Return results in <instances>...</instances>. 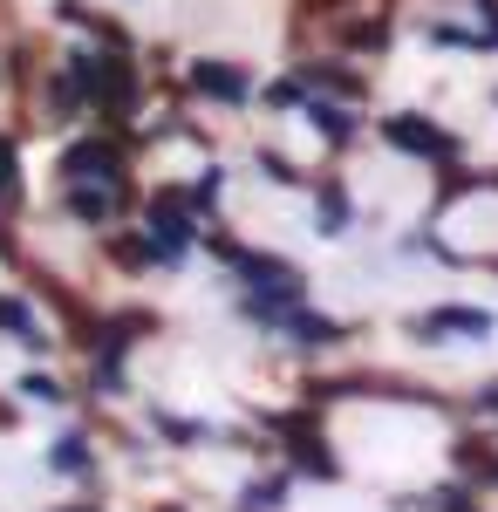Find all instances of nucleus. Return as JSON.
I'll return each mask as SVG.
<instances>
[{
  "mask_svg": "<svg viewBox=\"0 0 498 512\" xmlns=\"http://www.w3.org/2000/svg\"><path fill=\"white\" fill-rule=\"evenodd\" d=\"M321 233H348V192L321 185Z\"/></svg>",
  "mask_w": 498,
  "mask_h": 512,
  "instance_id": "obj_14",
  "label": "nucleus"
},
{
  "mask_svg": "<svg viewBox=\"0 0 498 512\" xmlns=\"http://www.w3.org/2000/svg\"><path fill=\"white\" fill-rule=\"evenodd\" d=\"M437 512H478V506H471L464 492H444V506H437Z\"/></svg>",
  "mask_w": 498,
  "mask_h": 512,
  "instance_id": "obj_21",
  "label": "nucleus"
},
{
  "mask_svg": "<svg viewBox=\"0 0 498 512\" xmlns=\"http://www.w3.org/2000/svg\"><path fill=\"white\" fill-rule=\"evenodd\" d=\"M478 403H485V410H498V383H492V390H485V396H478Z\"/></svg>",
  "mask_w": 498,
  "mask_h": 512,
  "instance_id": "obj_22",
  "label": "nucleus"
},
{
  "mask_svg": "<svg viewBox=\"0 0 498 512\" xmlns=\"http://www.w3.org/2000/svg\"><path fill=\"white\" fill-rule=\"evenodd\" d=\"M0 328H7L14 342H28V349H41V342H48V335L35 328V315H28L21 301H7V294H0Z\"/></svg>",
  "mask_w": 498,
  "mask_h": 512,
  "instance_id": "obj_9",
  "label": "nucleus"
},
{
  "mask_svg": "<svg viewBox=\"0 0 498 512\" xmlns=\"http://www.w3.org/2000/svg\"><path fill=\"white\" fill-rule=\"evenodd\" d=\"M69 512H96V506H69Z\"/></svg>",
  "mask_w": 498,
  "mask_h": 512,
  "instance_id": "obj_23",
  "label": "nucleus"
},
{
  "mask_svg": "<svg viewBox=\"0 0 498 512\" xmlns=\"http://www.w3.org/2000/svg\"><path fill=\"white\" fill-rule=\"evenodd\" d=\"M423 342H437V335H492V315L485 308H430V315L417 321Z\"/></svg>",
  "mask_w": 498,
  "mask_h": 512,
  "instance_id": "obj_7",
  "label": "nucleus"
},
{
  "mask_svg": "<svg viewBox=\"0 0 498 512\" xmlns=\"http://www.w3.org/2000/svg\"><path fill=\"white\" fill-rule=\"evenodd\" d=\"M267 103H273V110H280V103H301V82H273Z\"/></svg>",
  "mask_w": 498,
  "mask_h": 512,
  "instance_id": "obj_20",
  "label": "nucleus"
},
{
  "mask_svg": "<svg viewBox=\"0 0 498 512\" xmlns=\"http://www.w3.org/2000/svg\"><path fill=\"white\" fill-rule=\"evenodd\" d=\"M192 89H198V96H212V103H246V96H253V76H246L239 62L205 55V62H192Z\"/></svg>",
  "mask_w": 498,
  "mask_h": 512,
  "instance_id": "obj_5",
  "label": "nucleus"
},
{
  "mask_svg": "<svg viewBox=\"0 0 498 512\" xmlns=\"http://www.w3.org/2000/svg\"><path fill=\"white\" fill-rule=\"evenodd\" d=\"M62 205L76 212V219H89V226H103V219H116V205H123V185H62Z\"/></svg>",
  "mask_w": 498,
  "mask_h": 512,
  "instance_id": "obj_6",
  "label": "nucleus"
},
{
  "mask_svg": "<svg viewBox=\"0 0 498 512\" xmlns=\"http://www.w3.org/2000/svg\"><path fill=\"white\" fill-rule=\"evenodd\" d=\"M62 185H89V178H103V185H123V151H116V137H76V144H62Z\"/></svg>",
  "mask_w": 498,
  "mask_h": 512,
  "instance_id": "obj_1",
  "label": "nucleus"
},
{
  "mask_svg": "<svg viewBox=\"0 0 498 512\" xmlns=\"http://www.w3.org/2000/svg\"><path fill=\"white\" fill-rule=\"evenodd\" d=\"M280 328H287V335H294V342H307V349H328V342H342V335H348L342 321L301 315V308H287V315H280Z\"/></svg>",
  "mask_w": 498,
  "mask_h": 512,
  "instance_id": "obj_8",
  "label": "nucleus"
},
{
  "mask_svg": "<svg viewBox=\"0 0 498 512\" xmlns=\"http://www.w3.org/2000/svg\"><path fill=\"white\" fill-rule=\"evenodd\" d=\"M0 198H7V205L21 198V171H14V144H7V137H0Z\"/></svg>",
  "mask_w": 498,
  "mask_h": 512,
  "instance_id": "obj_15",
  "label": "nucleus"
},
{
  "mask_svg": "<svg viewBox=\"0 0 498 512\" xmlns=\"http://www.w3.org/2000/svg\"><path fill=\"white\" fill-rule=\"evenodd\" d=\"M342 41H348V48H383L389 28H383V21H362V28H342Z\"/></svg>",
  "mask_w": 498,
  "mask_h": 512,
  "instance_id": "obj_16",
  "label": "nucleus"
},
{
  "mask_svg": "<svg viewBox=\"0 0 498 512\" xmlns=\"http://www.w3.org/2000/svg\"><path fill=\"white\" fill-rule=\"evenodd\" d=\"M273 499H287V478H267V485H253V492H246V506H253V512H267Z\"/></svg>",
  "mask_w": 498,
  "mask_h": 512,
  "instance_id": "obj_18",
  "label": "nucleus"
},
{
  "mask_svg": "<svg viewBox=\"0 0 498 512\" xmlns=\"http://www.w3.org/2000/svg\"><path fill=\"white\" fill-rule=\"evenodd\" d=\"M89 82H96V110L103 117H130L137 110V69L130 62H116V55H89Z\"/></svg>",
  "mask_w": 498,
  "mask_h": 512,
  "instance_id": "obj_4",
  "label": "nucleus"
},
{
  "mask_svg": "<svg viewBox=\"0 0 498 512\" xmlns=\"http://www.w3.org/2000/svg\"><path fill=\"white\" fill-rule=\"evenodd\" d=\"M110 260H123V267H144V260H157V246L144 233H116L110 239Z\"/></svg>",
  "mask_w": 498,
  "mask_h": 512,
  "instance_id": "obj_13",
  "label": "nucleus"
},
{
  "mask_svg": "<svg viewBox=\"0 0 498 512\" xmlns=\"http://www.w3.org/2000/svg\"><path fill=\"white\" fill-rule=\"evenodd\" d=\"M383 144H389V151H403V158H430V164H444L451 151H458L430 117H410V110H403V117H383Z\"/></svg>",
  "mask_w": 498,
  "mask_h": 512,
  "instance_id": "obj_3",
  "label": "nucleus"
},
{
  "mask_svg": "<svg viewBox=\"0 0 498 512\" xmlns=\"http://www.w3.org/2000/svg\"><path fill=\"white\" fill-rule=\"evenodd\" d=\"M307 82H321V89H335V96H362V76H348V69H335V62H307Z\"/></svg>",
  "mask_w": 498,
  "mask_h": 512,
  "instance_id": "obj_12",
  "label": "nucleus"
},
{
  "mask_svg": "<svg viewBox=\"0 0 498 512\" xmlns=\"http://www.w3.org/2000/svg\"><path fill=\"white\" fill-rule=\"evenodd\" d=\"M260 171H267L273 185H301V164H287V158H273V151H260Z\"/></svg>",
  "mask_w": 498,
  "mask_h": 512,
  "instance_id": "obj_17",
  "label": "nucleus"
},
{
  "mask_svg": "<svg viewBox=\"0 0 498 512\" xmlns=\"http://www.w3.org/2000/svg\"><path fill=\"white\" fill-rule=\"evenodd\" d=\"M307 117H314V130H321L328 144H348V137H355V123H348V110H335V103H307Z\"/></svg>",
  "mask_w": 498,
  "mask_h": 512,
  "instance_id": "obj_11",
  "label": "nucleus"
},
{
  "mask_svg": "<svg viewBox=\"0 0 498 512\" xmlns=\"http://www.w3.org/2000/svg\"><path fill=\"white\" fill-rule=\"evenodd\" d=\"M157 512H178V506H157Z\"/></svg>",
  "mask_w": 498,
  "mask_h": 512,
  "instance_id": "obj_24",
  "label": "nucleus"
},
{
  "mask_svg": "<svg viewBox=\"0 0 498 512\" xmlns=\"http://www.w3.org/2000/svg\"><path fill=\"white\" fill-rule=\"evenodd\" d=\"M492 478H498V472H492Z\"/></svg>",
  "mask_w": 498,
  "mask_h": 512,
  "instance_id": "obj_25",
  "label": "nucleus"
},
{
  "mask_svg": "<svg viewBox=\"0 0 498 512\" xmlns=\"http://www.w3.org/2000/svg\"><path fill=\"white\" fill-rule=\"evenodd\" d=\"M21 390H28V396H41V403H62V383H48V376H28Z\"/></svg>",
  "mask_w": 498,
  "mask_h": 512,
  "instance_id": "obj_19",
  "label": "nucleus"
},
{
  "mask_svg": "<svg viewBox=\"0 0 498 512\" xmlns=\"http://www.w3.org/2000/svg\"><path fill=\"white\" fill-rule=\"evenodd\" d=\"M144 239L157 246V260H178L185 246H192V205L171 192L151 198V212H144Z\"/></svg>",
  "mask_w": 498,
  "mask_h": 512,
  "instance_id": "obj_2",
  "label": "nucleus"
},
{
  "mask_svg": "<svg viewBox=\"0 0 498 512\" xmlns=\"http://www.w3.org/2000/svg\"><path fill=\"white\" fill-rule=\"evenodd\" d=\"M48 465H55V472H69V478H82V472H89V437H55Z\"/></svg>",
  "mask_w": 498,
  "mask_h": 512,
  "instance_id": "obj_10",
  "label": "nucleus"
}]
</instances>
